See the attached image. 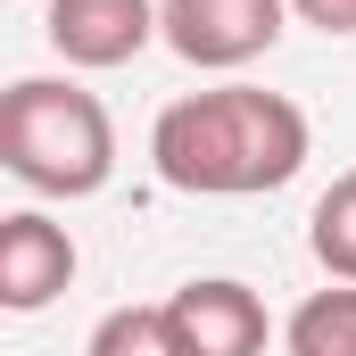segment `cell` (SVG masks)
<instances>
[{"label": "cell", "mask_w": 356, "mask_h": 356, "mask_svg": "<svg viewBox=\"0 0 356 356\" xmlns=\"http://www.w3.org/2000/svg\"><path fill=\"white\" fill-rule=\"evenodd\" d=\"M307 149H315L307 108L266 91V83L191 91V99H175L149 124V166L182 199H257V191H282V182H298Z\"/></svg>", "instance_id": "1"}, {"label": "cell", "mask_w": 356, "mask_h": 356, "mask_svg": "<svg viewBox=\"0 0 356 356\" xmlns=\"http://www.w3.org/2000/svg\"><path fill=\"white\" fill-rule=\"evenodd\" d=\"M0 166L33 199H91L116 175V124L99 91L67 75H17L0 91Z\"/></svg>", "instance_id": "2"}, {"label": "cell", "mask_w": 356, "mask_h": 356, "mask_svg": "<svg viewBox=\"0 0 356 356\" xmlns=\"http://www.w3.org/2000/svg\"><path fill=\"white\" fill-rule=\"evenodd\" d=\"M290 25V0H158V42L199 75L257 67Z\"/></svg>", "instance_id": "3"}, {"label": "cell", "mask_w": 356, "mask_h": 356, "mask_svg": "<svg viewBox=\"0 0 356 356\" xmlns=\"http://www.w3.org/2000/svg\"><path fill=\"white\" fill-rule=\"evenodd\" d=\"M166 315H175L182 356H266V340H273L266 298H257L249 282H232V273L182 282L175 298H166Z\"/></svg>", "instance_id": "4"}, {"label": "cell", "mask_w": 356, "mask_h": 356, "mask_svg": "<svg viewBox=\"0 0 356 356\" xmlns=\"http://www.w3.org/2000/svg\"><path fill=\"white\" fill-rule=\"evenodd\" d=\"M42 33L67 67H133L149 42H158V0H50L42 8Z\"/></svg>", "instance_id": "5"}, {"label": "cell", "mask_w": 356, "mask_h": 356, "mask_svg": "<svg viewBox=\"0 0 356 356\" xmlns=\"http://www.w3.org/2000/svg\"><path fill=\"white\" fill-rule=\"evenodd\" d=\"M75 232L67 224H50L42 207H17L8 224H0V307L8 315H42L67 282H75Z\"/></svg>", "instance_id": "6"}, {"label": "cell", "mask_w": 356, "mask_h": 356, "mask_svg": "<svg viewBox=\"0 0 356 356\" xmlns=\"http://www.w3.org/2000/svg\"><path fill=\"white\" fill-rule=\"evenodd\" d=\"M290 356H356V282H332L315 298H298V315L282 323Z\"/></svg>", "instance_id": "7"}, {"label": "cell", "mask_w": 356, "mask_h": 356, "mask_svg": "<svg viewBox=\"0 0 356 356\" xmlns=\"http://www.w3.org/2000/svg\"><path fill=\"white\" fill-rule=\"evenodd\" d=\"M307 249H315V266L332 273V282H356V166L332 175V191L315 199V216H307Z\"/></svg>", "instance_id": "8"}, {"label": "cell", "mask_w": 356, "mask_h": 356, "mask_svg": "<svg viewBox=\"0 0 356 356\" xmlns=\"http://www.w3.org/2000/svg\"><path fill=\"white\" fill-rule=\"evenodd\" d=\"M83 356H182V340H175V315L166 307H108L91 323Z\"/></svg>", "instance_id": "9"}, {"label": "cell", "mask_w": 356, "mask_h": 356, "mask_svg": "<svg viewBox=\"0 0 356 356\" xmlns=\"http://www.w3.org/2000/svg\"><path fill=\"white\" fill-rule=\"evenodd\" d=\"M290 17L315 25V33H332V42H348V33H356V0H290Z\"/></svg>", "instance_id": "10"}]
</instances>
